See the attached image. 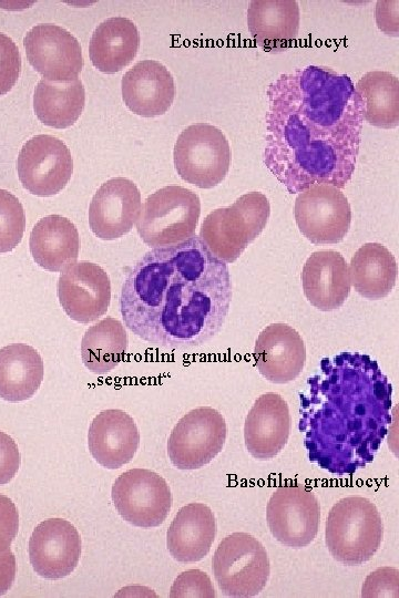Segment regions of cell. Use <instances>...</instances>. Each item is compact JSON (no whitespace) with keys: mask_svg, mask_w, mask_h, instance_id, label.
I'll return each mask as SVG.
<instances>
[{"mask_svg":"<svg viewBox=\"0 0 399 598\" xmlns=\"http://www.w3.org/2000/svg\"><path fill=\"white\" fill-rule=\"evenodd\" d=\"M264 164L290 194L315 184L344 188L357 162L364 123L351 79L308 65L267 89Z\"/></svg>","mask_w":399,"mask_h":598,"instance_id":"6da1fadb","label":"cell"},{"mask_svg":"<svg viewBox=\"0 0 399 598\" xmlns=\"http://www.w3.org/2000/svg\"><path fill=\"white\" fill-rule=\"evenodd\" d=\"M231 300L227 264L194 235L147 251L127 274L119 303L133 334L164 349L186 350L222 330Z\"/></svg>","mask_w":399,"mask_h":598,"instance_id":"7a4b0ae2","label":"cell"},{"mask_svg":"<svg viewBox=\"0 0 399 598\" xmlns=\"http://www.w3.org/2000/svg\"><path fill=\"white\" fill-rule=\"evenodd\" d=\"M299 401L309 461L340 476L374 461L392 423V385L378 362L359 352L324 358Z\"/></svg>","mask_w":399,"mask_h":598,"instance_id":"3957f363","label":"cell"},{"mask_svg":"<svg viewBox=\"0 0 399 598\" xmlns=\"http://www.w3.org/2000/svg\"><path fill=\"white\" fill-rule=\"evenodd\" d=\"M383 538L377 506L362 496H347L330 508L325 524V544L332 558L346 566L369 561Z\"/></svg>","mask_w":399,"mask_h":598,"instance_id":"277c9868","label":"cell"},{"mask_svg":"<svg viewBox=\"0 0 399 598\" xmlns=\"http://www.w3.org/2000/svg\"><path fill=\"white\" fill-rule=\"evenodd\" d=\"M269 214L270 205L263 193H246L231 206L212 210L201 225L200 238L215 257L232 264L259 236Z\"/></svg>","mask_w":399,"mask_h":598,"instance_id":"5b68a950","label":"cell"},{"mask_svg":"<svg viewBox=\"0 0 399 598\" xmlns=\"http://www.w3.org/2000/svg\"><path fill=\"white\" fill-rule=\"evenodd\" d=\"M200 215L197 194L183 186L170 185L146 197L136 229L153 249L170 247L194 236Z\"/></svg>","mask_w":399,"mask_h":598,"instance_id":"8992f818","label":"cell"},{"mask_svg":"<svg viewBox=\"0 0 399 598\" xmlns=\"http://www.w3.org/2000/svg\"><path fill=\"white\" fill-rule=\"evenodd\" d=\"M212 569L219 590L233 598L257 596L266 587L270 574L264 545L243 532L232 533L218 544Z\"/></svg>","mask_w":399,"mask_h":598,"instance_id":"52a82bcc","label":"cell"},{"mask_svg":"<svg viewBox=\"0 0 399 598\" xmlns=\"http://www.w3.org/2000/svg\"><path fill=\"white\" fill-rule=\"evenodd\" d=\"M173 158L183 181L198 188H212L227 175L232 152L219 128L208 123H195L177 136Z\"/></svg>","mask_w":399,"mask_h":598,"instance_id":"ba28073f","label":"cell"},{"mask_svg":"<svg viewBox=\"0 0 399 598\" xmlns=\"http://www.w3.org/2000/svg\"><path fill=\"white\" fill-rule=\"evenodd\" d=\"M227 425L224 416L211 406L191 410L174 425L167 454L178 470H197L213 461L224 447Z\"/></svg>","mask_w":399,"mask_h":598,"instance_id":"9c48e42d","label":"cell"},{"mask_svg":"<svg viewBox=\"0 0 399 598\" xmlns=\"http://www.w3.org/2000/svg\"><path fill=\"white\" fill-rule=\"evenodd\" d=\"M111 497L120 516L141 528L162 525L172 507L167 482L146 468H132L122 473L112 485Z\"/></svg>","mask_w":399,"mask_h":598,"instance_id":"30bf717a","label":"cell"},{"mask_svg":"<svg viewBox=\"0 0 399 598\" xmlns=\"http://www.w3.org/2000/svg\"><path fill=\"white\" fill-rule=\"evenodd\" d=\"M266 520L278 543L295 549L306 547L318 534L319 501L313 491L304 486H279L268 499Z\"/></svg>","mask_w":399,"mask_h":598,"instance_id":"8fae6325","label":"cell"},{"mask_svg":"<svg viewBox=\"0 0 399 598\" xmlns=\"http://www.w3.org/2000/svg\"><path fill=\"white\" fill-rule=\"evenodd\" d=\"M295 219L300 233L313 244L341 241L351 223V208L345 194L327 184H315L295 199Z\"/></svg>","mask_w":399,"mask_h":598,"instance_id":"7c38bea8","label":"cell"},{"mask_svg":"<svg viewBox=\"0 0 399 598\" xmlns=\"http://www.w3.org/2000/svg\"><path fill=\"white\" fill-rule=\"evenodd\" d=\"M17 171L27 190L48 197L65 187L73 173V159L61 140L39 134L23 144L18 155Z\"/></svg>","mask_w":399,"mask_h":598,"instance_id":"4fadbf2b","label":"cell"},{"mask_svg":"<svg viewBox=\"0 0 399 598\" xmlns=\"http://www.w3.org/2000/svg\"><path fill=\"white\" fill-rule=\"evenodd\" d=\"M23 45L29 63L48 81L71 82L76 80L82 71L80 42L57 24L34 25L25 33Z\"/></svg>","mask_w":399,"mask_h":598,"instance_id":"5bb4252c","label":"cell"},{"mask_svg":"<svg viewBox=\"0 0 399 598\" xmlns=\"http://www.w3.org/2000/svg\"><path fill=\"white\" fill-rule=\"evenodd\" d=\"M58 298L64 312L74 321L89 323L106 313L111 301V281L96 264L79 261L62 271Z\"/></svg>","mask_w":399,"mask_h":598,"instance_id":"9a60e30c","label":"cell"},{"mask_svg":"<svg viewBox=\"0 0 399 598\" xmlns=\"http://www.w3.org/2000/svg\"><path fill=\"white\" fill-rule=\"evenodd\" d=\"M81 538L76 528L63 518H48L35 526L29 539V559L33 570L45 579H61L78 566Z\"/></svg>","mask_w":399,"mask_h":598,"instance_id":"2e32d148","label":"cell"},{"mask_svg":"<svg viewBox=\"0 0 399 598\" xmlns=\"http://www.w3.org/2000/svg\"><path fill=\"white\" fill-rule=\"evenodd\" d=\"M142 208L141 193L129 178L114 177L103 183L89 207V226L104 240L127 234L137 221Z\"/></svg>","mask_w":399,"mask_h":598,"instance_id":"e0dca14e","label":"cell"},{"mask_svg":"<svg viewBox=\"0 0 399 598\" xmlns=\"http://www.w3.org/2000/svg\"><path fill=\"white\" fill-rule=\"evenodd\" d=\"M291 419L284 398L275 392L259 395L244 423V442L256 460L266 461L279 454L288 442Z\"/></svg>","mask_w":399,"mask_h":598,"instance_id":"ac0fdd59","label":"cell"},{"mask_svg":"<svg viewBox=\"0 0 399 598\" xmlns=\"http://www.w3.org/2000/svg\"><path fill=\"white\" fill-rule=\"evenodd\" d=\"M255 365L268 381L283 384L295 380L306 362L301 336L290 326L276 322L264 328L254 348Z\"/></svg>","mask_w":399,"mask_h":598,"instance_id":"d6986e66","label":"cell"},{"mask_svg":"<svg viewBox=\"0 0 399 598\" xmlns=\"http://www.w3.org/2000/svg\"><path fill=\"white\" fill-rule=\"evenodd\" d=\"M139 445V429L133 417L123 410L101 411L90 424L89 451L102 467L115 470L127 464Z\"/></svg>","mask_w":399,"mask_h":598,"instance_id":"ffe728a7","label":"cell"},{"mask_svg":"<svg viewBox=\"0 0 399 598\" xmlns=\"http://www.w3.org/2000/svg\"><path fill=\"white\" fill-rule=\"evenodd\" d=\"M176 89L171 72L155 60H142L122 78V96L133 113L154 117L171 107Z\"/></svg>","mask_w":399,"mask_h":598,"instance_id":"44dd1931","label":"cell"},{"mask_svg":"<svg viewBox=\"0 0 399 598\" xmlns=\"http://www.w3.org/2000/svg\"><path fill=\"white\" fill-rule=\"evenodd\" d=\"M301 285L307 300L321 311L340 308L350 292L348 267L336 250H318L306 260Z\"/></svg>","mask_w":399,"mask_h":598,"instance_id":"7402d4cb","label":"cell"},{"mask_svg":"<svg viewBox=\"0 0 399 598\" xmlns=\"http://www.w3.org/2000/svg\"><path fill=\"white\" fill-rule=\"evenodd\" d=\"M216 530L212 509L203 503H190L178 509L167 529V549L178 563L200 561L209 553Z\"/></svg>","mask_w":399,"mask_h":598,"instance_id":"603a6c76","label":"cell"},{"mask_svg":"<svg viewBox=\"0 0 399 598\" xmlns=\"http://www.w3.org/2000/svg\"><path fill=\"white\" fill-rule=\"evenodd\" d=\"M299 19V7L294 0H253L247 9L250 35L266 52H282L291 47Z\"/></svg>","mask_w":399,"mask_h":598,"instance_id":"cb8c5ba5","label":"cell"},{"mask_svg":"<svg viewBox=\"0 0 399 598\" xmlns=\"http://www.w3.org/2000/svg\"><path fill=\"white\" fill-rule=\"evenodd\" d=\"M30 252L41 268L58 272L76 262L80 236L75 225L61 215H48L32 228Z\"/></svg>","mask_w":399,"mask_h":598,"instance_id":"d4e9b609","label":"cell"},{"mask_svg":"<svg viewBox=\"0 0 399 598\" xmlns=\"http://www.w3.org/2000/svg\"><path fill=\"white\" fill-rule=\"evenodd\" d=\"M140 33L127 18L112 17L101 22L92 33L89 55L101 72L112 74L129 65L136 56Z\"/></svg>","mask_w":399,"mask_h":598,"instance_id":"484cf974","label":"cell"},{"mask_svg":"<svg viewBox=\"0 0 399 598\" xmlns=\"http://www.w3.org/2000/svg\"><path fill=\"white\" fill-rule=\"evenodd\" d=\"M44 375L39 352L25 343H12L0 349V398L8 402L31 399Z\"/></svg>","mask_w":399,"mask_h":598,"instance_id":"4316f807","label":"cell"},{"mask_svg":"<svg viewBox=\"0 0 399 598\" xmlns=\"http://www.w3.org/2000/svg\"><path fill=\"white\" fill-rule=\"evenodd\" d=\"M348 274L360 296L378 300L387 297L395 287L398 266L387 247L379 243H367L351 257Z\"/></svg>","mask_w":399,"mask_h":598,"instance_id":"83f0119b","label":"cell"},{"mask_svg":"<svg viewBox=\"0 0 399 598\" xmlns=\"http://www.w3.org/2000/svg\"><path fill=\"white\" fill-rule=\"evenodd\" d=\"M85 104V91L81 80L57 83L41 79L33 95L37 117L45 125L65 128L80 117Z\"/></svg>","mask_w":399,"mask_h":598,"instance_id":"f1b7e54d","label":"cell"},{"mask_svg":"<svg viewBox=\"0 0 399 598\" xmlns=\"http://www.w3.org/2000/svg\"><path fill=\"white\" fill-rule=\"evenodd\" d=\"M127 349V333L123 323L106 317L91 326L81 341V358L85 368L105 374L123 360Z\"/></svg>","mask_w":399,"mask_h":598,"instance_id":"f546056e","label":"cell"},{"mask_svg":"<svg viewBox=\"0 0 399 598\" xmlns=\"http://www.w3.org/2000/svg\"><path fill=\"white\" fill-rule=\"evenodd\" d=\"M356 92L361 99L364 120L380 128L399 124V81L387 71H370L357 82Z\"/></svg>","mask_w":399,"mask_h":598,"instance_id":"4dcf8cb0","label":"cell"},{"mask_svg":"<svg viewBox=\"0 0 399 598\" xmlns=\"http://www.w3.org/2000/svg\"><path fill=\"white\" fill-rule=\"evenodd\" d=\"M25 229L23 206L13 194L0 189V254L13 250Z\"/></svg>","mask_w":399,"mask_h":598,"instance_id":"1f68e13d","label":"cell"},{"mask_svg":"<svg viewBox=\"0 0 399 598\" xmlns=\"http://www.w3.org/2000/svg\"><path fill=\"white\" fill-rule=\"evenodd\" d=\"M215 589L208 575L200 569H188L183 571L174 580L170 597H215Z\"/></svg>","mask_w":399,"mask_h":598,"instance_id":"d6a6232c","label":"cell"},{"mask_svg":"<svg viewBox=\"0 0 399 598\" xmlns=\"http://www.w3.org/2000/svg\"><path fill=\"white\" fill-rule=\"evenodd\" d=\"M21 72V55L11 38L0 32V96L17 83Z\"/></svg>","mask_w":399,"mask_h":598,"instance_id":"836d02e7","label":"cell"},{"mask_svg":"<svg viewBox=\"0 0 399 598\" xmlns=\"http://www.w3.org/2000/svg\"><path fill=\"white\" fill-rule=\"evenodd\" d=\"M398 569L382 567L371 573L365 580L361 597H398Z\"/></svg>","mask_w":399,"mask_h":598,"instance_id":"e575fe53","label":"cell"},{"mask_svg":"<svg viewBox=\"0 0 399 598\" xmlns=\"http://www.w3.org/2000/svg\"><path fill=\"white\" fill-rule=\"evenodd\" d=\"M18 529V509L8 496L0 494V554L10 549Z\"/></svg>","mask_w":399,"mask_h":598,"instance_id":"d590c367","label":"cell"},{"mask_svg":"<svg viewBox=\"0 0 399 598\" xmlns=\"http://www.w3.org/2000/svg\"><path fill=\"white\" fill-rule=\"evenodd\" d=\"M21 463L14 440L0 431V485L8 484L17 474Z\"/></svg>","mask_w":399,"mask_h":598,"instance_id":"8d00e7d4","label":"cell"},{"mask_svg":"<svg viewBox=\"0 0 399 598\" xmlns=\"http://www.w3.org/2000/svg\"><path fill=\"white\" fill-rule=\"evenodd\" d=\"M16 557L9 549L0 554V596L7 594L16 578Z\"/></svg>","mask_w":399,"mask_h":598,"instance_id":"74e56055","label":"cell"}]
</instances>
